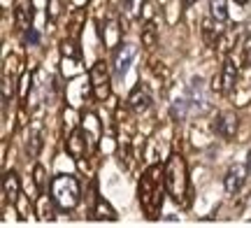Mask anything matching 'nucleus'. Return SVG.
<instances>
[{"label": "nucleus", "instance_id": "obj_21", "mask_svg": "<svg viewBox=\"0 0 251 228\" xmlns=\"http://www.w3.org/2000/svg\"><path fill=\"white\" fill-rule=\"evenodd\" d=\"M14 98V79H9V73H2V105H7Z\"/></svg>", "mask_w": 251, "mask_h": 228}, {"label": "nucleus", "instance_id": "obj_7", "mask_svg": "<svg viewBox=\"0 0 251 228\" xmlns=\"http://www.w3.org/2000/svg\"><path fill=\"white\" fill-rule=\"evenodd\" d=\"M247 175H249L247 163H233L230 165V168H228V173H226V179H224L226 193L235 196L237 191H242L244 182H247Z\"/></svg>", "mask_w": 251, "mask_h": 228}, {"label": "nucleus", "instance_id": "obj_3", "mask_svg": "<svg viewBox=\"0 0 251 228\" xmlns=\"http://www.w3.org/2000/svg\"><path fill=\"white\" fill-rule=\"evenodd\" d=\"M51 198L56 207L63 212H72L81 201V184L75 175H58L51 179Z\"/></svg>", "mask_w": 251, "mask_h": 228}, {"label": "nucleus", "instance_id": "obj_6", "mask_svg": "<svg viewBox=\"0 0 251 228\" xmlns=\"http://www.w3.org/2000/svg\"><path fill=\"white\" fill-rule=\"evenodd\" d=\"M91 149V140L89 135L84 133V128H75L70 133V137H68V142H65V152L75 158V161H81L84 156L89 154Z\"/></svg>", "mask_w": 251, "mask_h": 228}, {"label": "nucleus", "instance_id": "obj_8", "mask_svg": "<svg viewBox=\"0 0 251 228\" xmlns=\"http://www.w3.org/2000/svg\"><path fill=\"white\" fill-rule=\"evenodd\" d=\"M135 54H137V49H135V45H119L117 51H114V75H117L119 79L121 77H126V73H128V68L133 65L135 61Z\"/></svg>", "mask_w": 251, "mask_h": 228}, {"label": "nucleus", "instance_id": "obj_22", "mask_svg": "<svg viewBox=\"0 0 251 228\" xmlns=\"http://www.w3.org/2000/svg\"><path fill=\"white\" fill-rule=\"evenodd\" d=\"M142 7H144V0H126V14H128V19H137L142 14Z\"/></svg>", "mask_w": 251, "mask_h": 228}, {"label": "nucleus", "instance_id": "obj_28", "mask_svg": "<svg viewBox=\"0 0 251 228\" xmlns=\"http://www.w3.org/2000/svg\"><path fill=\"white\" fill-rule=\"evenodd\" d=\"M181 2H184V5L188 7V5H193V2H198V0H181Z\"/></svg>", "mask_w": 251, "mask_h": 228}, {"label": "nucleus", "instance_id": "obj_2", "mask_svg": "<svg viewBox=\"0 0 251 228\" xmlns=\"http://www.w3.org/2000/svg\"><path fill=\"white\" fill-rule=\"evenodd\" d=\"M163 177H165V189L175 203H184L188 196V170L186 161L179 154H172L163 165Z\"/></svg>", "mask_w": 251, "mask_h": 228}, {"label": "nucleus", "instance_id": "obj_20", "mask_svg": "<svg viewBox=\"0 0 251 228\" xmlns=\"http://www.w3.org/2000/svg\"><path fill=\"white\" fill-rule=\"evenodd\" d=\"M61 56L63 58H81V51L77 49L75 40H63L61 42Z\"/></svg>", "mask_w": 251, "mask_h": 228}, {"label": "nucleus", "instance_id": "obj_19", "mask_svg": "<svg viewBox=\"0 0 251 228\" xmlns=\"http://www.w3.org/2000/svg\"><path fill=\"white\" fill-rule=\"evenodd\" d=\"M33 182H35L37 193L42 196L45 189H47V170H45V165H35V170H33Z\"/></svg>", "mask_w": 251, "mask_h": 228}, {"label": "nucleus", "instance_id": "obj_9", "mask_svg": "<svg viewBox=\"0 0 251 228\" xmlns=\"http://www.w3.org/2000/svg\"><path fill=\"white\" fill-rule=\"evenodd\" d=\"M188 101H191V112H198V114H205L209 110V98L205 96V86L200 79H193L191 82V89L186 91Z\"/></svg>", "mask_w": 251, "mask_h": 228}, {"label": "nucleus", "instance_id": "obj_4", "mask_svg": "<svg viewBox=\"0 0 251 228\" xmlns=\"http://www.w3.org/2000/svg\"><path fill=\"white\" fill-rule=\"evenodd\" d=\"M89 79H91V93H93V98L96 101H107L109 98V70L107 65L98 61V63L91 68L89 73Z\"/></svg>", "mask_w": 251, "mask_h": 228}, {"label": "nucleus", "instance_id": "obj_12", "mask_svg": "<svg viewBox=\"0 0 251 228\" xmlns=\"http://www.w3.org/2000/svg\"><path fill=\"white\" fill-rule=\"evenodd\" d=\"M128 107L137 114H144V112L151 107V93L147 91V86H135L130 96H128Z\"/></svg>", "mask_w": 251, "mask_h": 228}, {"label": "nucleus", "instance_id": "obj_5", "mask_svg": "<svg viewBox=\"0 0 251 228\" xmlns=\"http://www.w3.org/2000/svg\"><path fill=\"white\" fill-rule=\"evenodd\" d=\"M235 82H237V65H235V61L228 56L224 61L221 75H216L214 79H212V91L214 93H230Z\"/></svg>", "mask_w": 251, "mask_h": 228}, {"label": "nucleus", "instance_id": "obj_17", "mask_svg": "<svg viewBox=\"0 0 251 228\" xmlns=\"http://www.w3.org/2000/svg\"><path fill=\"white\" fill-rule=\"evenodd\" d=\"M156 42H158V30H156V24H153V21H147V26H144V30H142V45L147 47V49H153Z\"/></svg>", "mask_w": 251, "mask_h": 228}, {"label": "nucleus", "instance_id": "obj_26", "mask_svg": "<svg viewBox=\"0 0 251 228\" xmlns=\"http://www.w3.org/2000/svg\"><path fill=\"white\" fill-rule=\"evenodd\" d=\"M244 63H247V68H251V37L244 45Z\"/></svg>", "mask_w": 251, "mask_h": 228}, {"label": "nucleus", "instance_id": "obj_13", "mask_svg": "<svg viewBox=\"0 0 251 228\" xmlns=\"http://www.w3.org/2000/svg\"><path fill=\"white\" fill-rule=\"evenodd\" d=\"M91 217H93V219H107V221H117L119 219L117 210H114V207H112L105 198H100V196H96V198H93Z\"/></svg>", "mask_w": 251, "mask_h": 228}, {"label": "nucleus", "instance_id": "obj_24", "mask_svg": "<svg viewBox=\"0 0 251 228\" xmlns=\"http://www.w3.org/2000/svg\"><path fill=\"white\" fill-rule=\"evenodd\" d=\"M61 7H63L61 0H47V19L56 21V19H58V14H61Z\"/></svg>", "mask_w": 251, "mask_h": 228}, {"label": "nucleus", "instance_id": "obj_18", "mask_svg": "<svg viewBox=\"0 0 251 228\" xmlns=\"http://www.w3.org/2000/svg\"><path fill=\"white\" fill-rule=\"evenodd\" d=\"M40 149H42V133H40V128H33L30 130V135H28V147H26V152L33 158H35L37 154H40Z\"/></svg>", "mask_w": 251, "mask_h": 228}, {"label": "nucleus", "instance_id": "obj_25", "mask_svg": "<svg viewBox=\"0 0 251 228\" xmlns=\"http://www.w3.org/2000/svg\"><path fill=\"white\" fill-rule=\"evenodd\" d=\"M24 40H26V45H40V33H37L33 26H28L26 30H24Z\"/></svg>", "mask_w": 251, "mask_h": 228}, {"label": "nucleus", "instance_id": "obj_10", "mask_svg": "<svg viewBox=\"0 0 251 228\" xmlns=\"http://www.w3.org/2000/svg\"><path fill=\"white\" fill-rule=\"evenodd\" d=\"M214 133L219 137H224V140H233L235 133H237V117H235V112H221V114H216Z\"/></svg>", "mask_w": 251, "mask_h": 228}, {"label": "nucleus", "instance_id": "obj_11", "mask_svg": "<svg viewBox=\"0 0 251 228\" xmlns=\"http://www.w3.org/2000/svg\"><path fill=\"white\" fill-rule=\"evenodd\" d=\"M2 196H5V203H14L21 198V179L14 170H7L2 175Z\"/></svg>", "mask_w": 251, "mask_h": 228}, {"label": "nucleus", "instance_id": "obj_27", "mask_svg": "<svg viewBox=\"0 0 251 228\" xmlns=\"http://www.w3.org/2000/svg\"><path fill=\"white\" fill-rule=\"evenodd\" d=\"M247 168H249V175H251V149H249V154H247Z\"/></svg>", "mask_w": 251, "mask_h": 228}, {"label": "nucleus", "instance_id": "obj_29", "mask_svg": "<svg viewBox=\"0 0 251 228\" xmlns=\"http://www.w3.org/2000/svg\"><path fill=\"white\" fill-rule=\"evenodd\" d=\"M235 2H240V5H247V2H249V0H235Z\"/></svg>", "mask_w": 251, "mask_h": 228}, {"label": "nucleus", "instance_id": "obj_16", "mask_svg": "<svg viewBox=\"0 0 251 228\" xmlns=\"http://www.w3.org/2000/svg\"><path fill=\"white\" fill-rule=\"evenodd\" d=\"M209 17L219 24H226L228 19V0H209Z\"/></svg>", "mask_w": 251, "mask_h": 228}, {"label": "nucleus", "instance_id": "obj_15", "mask_svg": "<svg viewBox=\"0 0 251 228\" xmlns=\"http://www.w3.org/2000/svg\"><path fill=\"white\" fill-rule=\"evenodd\" d=\"M219 21L216 19H207L205 24H202V35H205V40H207V45H216L219 42V37H221V30H219Z\"/></svg>", "mask_w": 251, "mask_h": 228}, {"label": "nucleus", "instance_id": "obj_23", "mask_svg": "<svg viewBox=\"0 0 251 228\" xmlns=\"http://www.w3.org/2000/svg\"><path fill=\"white\" fill-rule=\"evenodd\" d=\"M119 24L117 21H109L107 24V30H109V37L107 40H105V47H109V49H112V47H117L119 45Z\"/></svg>", "mask_w": 251, "mask_h": 228}, {"label": "nucleus", "instance_id": "obj_14", "mask_svg": "<svg viewBox=\"0 0 251 228\" xmlns=\"http://www.w3.org/2000/svg\"><path fill=\"white\" fill-rule=\"evenodd\" d=\"M170 114L175 121H184V119L191 114V101H188V96H177L175 101H172V107H170Z\"/></svg>", "mask_w": 251, "mask_h": 228}, {"label": "nucleus", "instance_id": "obj_1", "mask_svg": "<svg viewBox=\"0 0 251 228\" xmlns=\"http://www.w3.org/2000/svg\"><path fill=\"white\" fill-rule=\"evenodd\" d=\"M165 177H163V168L158 163L149 165L142 173L140 186H137V198H140V207L147 214V219H161V207H163V196H165Z\"/></svg>", "mask_w": 251, "mask_h": 228}]
</instances>
